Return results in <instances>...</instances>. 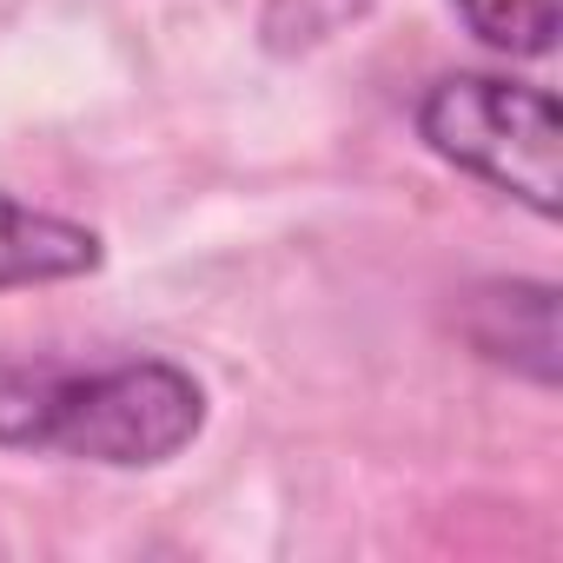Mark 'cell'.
Listing matches in <instances>:
<instances>
[{"label":"cell","instance_id":"obj_4","mask_svg":"<svg viewBox=\"0 0 563 563\" xmlns=\"http://www.w3.org/2000/svg\"><path fill=\"white\" fill-rule=\"evenodd\" d=\"M100 265H107V239L93 225L0 192V292L60 286V278H87Z\"/></svg>","mask_w":563,"mask_h":563},{"label":"cell","instance_id":"obj_1","mask_svg":"<svg viewBox=\"0 0 563 563\" xmlns=\"http://www.w3.org/2000/svg\"><path fill=\"white\" fill-rule=\"evenodd\" d=\"M206 431V385L173 358H126L107 372L0 365V444L60 451L107 471L173 464Z\"/></svg>","mask_w":563,"mask_h":563},{"label":"cell","instance_id":"obj_5","mask_svg":"<svg viewBox=\"0 0 563 563\" xmlns=\"http://www.w3.org/2000/svg\"><path fill=\"white\" fill-rule=\"evenodd\" d=\"M451 8L490 54L510 60H543L563 27V0H451Z\"/></svg>","mask_w":563,"mask_h":563},{"label":"cell","instance_id":"obj_3","mask_svg":"<svg viewBox=\"0 0 563 563\" xmlns=\"http://www.w3.org/2000/svg\"><path fill=\"white\" fill-rule=\"evenodd\" d=\"M457 332L484 365H497L537 391H556L563 345H556V286L550 278H484V286H471L457 299Z\"/></svg>","mask_w":563,"mask_h":563},{"label":"cell","instance_id":"obj_2","mask_svg":"<svg viewBox=\"0 0 563 563\" xmlns=\"http://www.w3.org/2000/svg\"><path fill=\"white\" fill-rule=\"evenodd\" d=\"M411 120L444 166L484 179L537 219L563 212V113L543 87L504 74H444L418 93Z\"/></svg>","mask_w":563,"mask_h":563}]
</instances>
